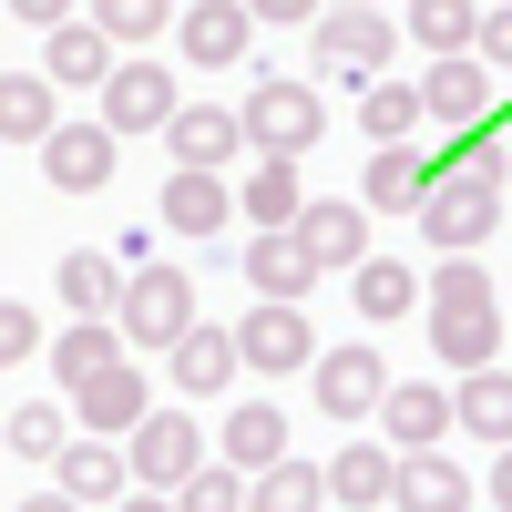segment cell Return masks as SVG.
Listing matches in <instances>:
<instances>
[{"instance_id": "cell-1", "label": "cell", "mask_w": 512, "mask_h": 512, "mask_svg": "<svg viewBox=\"0 0 512 512\" xmlns=\"http://www.w3.org/2000/svg\"><path fill=\"white\" fill-rule=\"evenodd\" d=\"M123 349H175V338L195 328V277L175 267V256H154V267L123 277Z\"/></svg>"}, {"instance_id": "cell-2", "label": "cell", "mask_w": 512, "mask_h": 512, "mask_svg": "<svg viewBox=\"0 0 512 512\" xmlns=\"http://www.w3.org/2000/svg\"><path fill=\"white\" fill-rule=\"evenodd\" d=\"M236 123H246V154H308L318 134H328V103L308 93V82H287V72H267V82H256V93L236 103Z\"/></svg>"}, {"instance_id": "cell-3", "label": "cell", "mask_w": 512, "mask_h": 512, "mask_svg": "<svg viewBox=\"0 0 512 512\" xmlns=\"http://www.w3.org/2000/svg\"><path fill=\"white\" fill-rule=\"evenodd\" d=\"M492 226H502V185H492V175H451V185H431V205H420L431 256H472Z\"/></svg>"}, {"instance_id": "cell-4", "label": "cell", "mask_w": 512, "mask_h": 512, "mask_svg": "<svg viewBox=\"0 0 512 512\" xmlns=\"http://www.w3.org/2000/svg\"><path fill=\"white\" fill-rule=\"evenodd\" d=\"M175 113H185V82L164 62H144V52L113 62V82H103V123H113V134H164Z\"/></svg>"}, {"instance_id": "cell-5", "label": "cell", "mask_w": 512, "mask_h": 512, "mask_svg": "<svg viewBox=\"0 0 512 512\" xmlns=\"http://www.w3.org/2000/svg\"><path fill=\"white\" fill-rule=\"evenodd\" d=\"M400 52L390 11H318V72L328 82H379V62Z\"/></svg>"}, {"instance_id": "cell-6", "label": "cell", "mask_w": 512, "mask_h": 512, "mask_svg": "<svg viewBox=\"0 0 512 512\" xmlns=\"http://www.w3.org/2000/svg\"><path fill=\"white\" fill-rule=\"evenodd\" d=\"M123 451H134V482H144V492H175L185 472H205V431L185 420V400H175V410H144Z\"/></svg>"}, {"instance_id": "cell-7", "label": "cell", "mask_w": 512, "mask_h": 512, "mask_svg": "<svg viewBox=\"0 0 512 512\" xmlns=\"http://www.w3.org/2000/svg\"><path fill=\"white\" fill-rule=\"evenodd\" d=\"M318 410L328 420H379V400H390V369H379L369 338H338V349H318Z\"/></svg>"}, {"instance_id": "cell-8", "label": "cell", "mask_w": 512, "mask_h": 512, "mask_svg": "<svg viewBox=\"0 0 512 512\" xmlns=\"http://www.w3.org/2000/svg\"><path fill=\"white\" fill-rule=\"evenodd\" d=\"M175 41H185V72H236L256 52V11H246V0H185Z\"/></svg>"}, {"instance_id": "cell-9", "label": "cell", "mask_w": 512, "mask_h": 512, "mask_svg": "<svg viewBox=\"0 0 512 512\" xmlns=\"http://www.w3.org/2000/svg\"><path fill=\"white\" fill-rule=\"evenodd\" d=\"M451 431H461V410H451L441 379H390V400H379V441H390L400 461L410 451H441Z\"/></svg>"}, {"instance_id": "cell-10", "label": "cell", "mask_w": 512, "mask_h": 512, "mask_svg": "<svg viewBox=\"0 0 512 512\" xmlns=\"http://www.w3.org/2000/svg\"><path fill=\"white\" fill-rule=\"evenodd\" d=\"M420 103H431V134H482V123H492V103H502V82H492V62L451 52V62H431Z\"/></svg>"}, {"instance_id": "cell-11", "label": "cell", "mask_w": 512, "mask_h": 512, "mask_svg": "<svg viewBox=\"0 0 512 512\" xmlns=\"http://www.w3.org/2000/svg\"><path fill=\"white\" fill-rule=\"evenodd\" d=\"M236 359H246V369H267V379L318 369V328L297 318V308H277V297H256V308L236 318Z\"/></svg>"}, {"instance_id": "cell-12", "label": "cell", "mask_w": 512, "mask_h": 512, "mask_svg": "<svg viewBox=\"0 0 512 512\" xmlns=\"http://www.w3.org/2000/svg\"><path fill=\"white\" fill-rule=\"evenodd\" d=\"M164 144H175V164H185V175H236L246 123H236V103H195V93H185V113L164 123Z\"/></svg>"}, {"instance_id": "cell-13", "label": "cell", "mask_w": 512, "mask_h": 512, "mask_svg": "<svg viewBox=\"0 0 512 512\" xmlns=\"http://www.w3.org/2000/svg\"><path fill=\"white\" fill-rule=\"evenodd\" d=\"M287 236L308 246L328 277H359L369 267V205H349V195H308V216H297Z\"/></svg>"}, {"instance_id": "cell-14", "label": "cell", "mask_w": 512, "mask_h": 512, "mask_svg": "<svg viewBox=\"0 0 512 512\" xmlns=\"http://www.w3.org/2000/svg\"><path fill=\"white\" fill-rule=\"evenodd\" d=\"M431 359H441L451 379L492 369V359H502V308H492V297H451V308H431Z\"/></svg>"}, {"instance_id": "cell-15", "label": "cell", "mask_w": 512, "mask_h": 512, "mask_svg": "<svg viewBox=\"0 0 512 512\" xmlns=\"http://www.w3.org/2000/svg\"><path fill=\"white\" fill-rule=\"evenodd\" d=\"M154 410V379H144V359H113L103 379H82L72 390V420L82 431H103V441H134V420Z\"/></svg>"}, {"instance_id": "cell-16", "label": "cell", "mask_w": 512, "mask_h": 512, "mask_svg": "<svg viewBox=\"0 0 512 512\" xmlns=\"http://www.w3.org/2000/svg\"><path fill=\"white\" fill-rule=\"evenodd\" d=\"M236 369H246L236 359V328H205L195 318L175 349H164V390H175V400H216V390H236Z\"/></svg>"}, {"instance_id": "cell-17", "label": "cell", "mask_w": 512, "mask_h": 512, "mask_svg": "<svg viewBox=\"0 0 512 512\" xmlns=\"http://www.w3.org/2000/svg\"><path fill=\"white\" fill-rule=\"evenodd\" d=\"M113 154H123V134L93 113V123H62V134L41 144V175H52L62 195H103L113 185Z\"/></svg>"}, {"instance_id": "cell-18", "label": "cell", "mask_w": 512, "mask_h": 512, "mask_svg": "<svg viewBox=\"0 0 512 512\" xmlns=\"http://www.w3.org/2000/svg\"><path fill=\"white\" fill-rule=\"evenodd\" d=\"M431 154H420V144H379L369 154V175H359V205H369V216H420V205H431Z\"/></svg>"}, {"instance_id": "cell-19", "label": "cell", "mask_w": 512, "mask_h": 512, "mask_svg": "<svg viewBox=\"0 0 512 512\" xmlns=\"http://www.w3.org/2000/svg\"><path fill=\"white\" fill-rule=\"evenodd\" d=\"M236 216H246L256 236H287L297 216H308V185H297V164H287V154H256L246 175H236Z\"/></svg>"}, {"instance_id": "cell-20", "label": "cell", "mask_w": 512, "mask_h": 512, "mask_svg": "<svg viewBox=\"0 0 512 512\" xmlns=\"http://www.w3.org/2000/svg\"><path fill=\"white\" fill-rule=\"evenodd\" d=\"M52 482H62L72 502H123V492H134V451L103 441V431H72V451L52 461Z\"/></svg>"}, {"instance_id": "cell-21", "label": "cell", "mask_w": 512, "mask_h": 512, "mask_svg": "<svg viewBox=\"0 0 512 512\" xmlns=\"http://www.w3.org/2000/svg\"><path fill=\"white\" fill-rule=\"evenodd\" d=\"M390 492H400V451H390V441H338V461H328V502L390 512Z\"/></svg>"}, {"instance_id": "cell-22", "label": "cell", "mask_w": 512, "mask_h": 512, "mask_svg": "<svg viewBox=\"0 0 512 512\" xmlns=\"http://www.w3.org/2000/svg\"><path fill=\"white\" fill-rule=\"evenodd\" d=\"M113 62H123V52H113V31H103V21H62V31H52V52H41V72H52L62 93H103Z\"/></svg>"}, {"instance_id": "cell-23", "label": "cell", "mask_w": 512, "mask_h": 512, "mask_svg": "<svg viewBox=\"0 0 512 512\" xmlns=\"http://www.w3.org/2000/svg\"><path fill=\"white\" fill-rule=\"evenodd\" d=\"M62 82L52 72H0V144H52L62 134Z\"/></svg>"}, {"instance_id": "cell-24", "label": "cell", "mask_w": 512, "mask_h": 512, "mask_svg": "<svg viewBox=\"0 0 512 512\" xmlns=\"http://www.w3.org/2000/svg\"><path fill=\"white\" fill-rule=\"evenodd\" d=\"M154 216L175 226V236H216V226L236 216V185H226V175H185V164H175V175H164V205H154Z\"/></svg>"}, {"instance_id": "cell-25", "label": "cell", "mask_w": 512, "mask_h": 512, "mask_svg": "<svg viewBox=\"0 0 512 512\" xmlns=\"http://www.w3.org/2000/svg\"><path fill=\"white\" fill-rule=\"evenodd\" d=\"M318 277H328V267H318L297 236H256V246H246V287H256V297H277V308H297Z\"/></svg>"}, {"instance_id": "cell-26", "label": "cell", "mask_w": 512, "mask_h": 512, "mask_svg": "<svg viewBox=\"0 0 512 512\" xmlns=\"http://www.w3.org/2000/svg\"><path fill=\"white\" fill-rule=\"evenodd\" d=\"M226 461H236V472L256 482V472H277V461H287V410L277 400H246V410H226V441H216Z\"/></svg>"}, {"instance_id": "cell-27", "label": "cell", "mask_w": 512, "mask_h": 512, "mask_svg": "<svg viewBox=\"0 0 512 512\" xmlns=\"http://www.w3.org/2000/svg\"><path fill=\"white\" fill-rule=\"evenodd\" d=\"M41 359H52V379H62V390H82V379H103L113 359H134V349H123V328H113V318H72Z\"/></svg>"}, {"instance_id": "cell-28", "label": "cell", "mask_w": 512, "mask_h": 512, "mask_svg": "<svg viewBox=\"0 0 512 512\" xmlns=\"http://www.w3.org/2000/svg\"><path fill=\"white\" fill-rule=\"evenodd\" d=\"M451 410H461V431H472V441L512 451V369H502V359L472 369V379H451Z\"/></svg>"}, {"instance_id": "cell-29", "label": "cell", "mask_w": 512, "mask_h": 512, "mask_svg": "<svg viewBox=\"0 0 512 512\" xmlns=\"http://www.w3.org/2000/svg\"><path fill=\"white\" fill-rule=\"evenodd\" d=\"M390 512H472V472H461V461H441V451H410Z\"/></svg>"}, {"instance_id": "cell-30", "label": "cell", "mask_w": 512, "mask_h": 512, "mask_svg": "<svg viewBox=\"0 0 512 512\" xmlns=\"http://www.w3.org/2000/svg\"><path fill=\"white\" fill-rule=\"evenodd\" d=\"M359 134L369 144H420V134H431L420 82H359Z\"/></svg>"}, {"instance_id": "cell-31", "label": "cell", "mask_w": 512, "mask_h": 512, "mask_svg": "<svg viewBox=\"0 0 512 512\" xmlns=\"http://www.w3.org/2000/svg\"><path fill=\"white\" fill-rule=\"evenodd\" d=\"M62 308L72 318H123V267H113L103 246H72L62 256Z\"/></svg>"}, {"instance_id": "cell-32", "label": "cell", "mask_w": 512, "mask_h": 512, "mask_svg": "<svg viewBox=\"0 0 512 512\" xmlns=\"http://www.w3.org/2000/svg\"><path fill=\"white\" fill-rule=\"evenodd\" d=\"M472 31H482V11H472V0H410V11H400V41H420L431 62L472 52Z\"/></svg>"}, {"instance_id": "cell-33", "label": "cell", "mask_w": 512, "mask_h": 512, "mask_svg": "<svg viewBox=\"0 0 512 512\" xmlns=\"http://www.w3.org/2000/svg\"><path fill=\"white\" fill-rule=\"evenodd\" d=\"M246 512H328V461H277V472H256Z\"/></svg>"}, {"instance_id": "cell-34", "label": "cell", "mask_w": 512, "mask_h": 512, "mask_svg": "<svg viewBox=\"0 0 512 512\" xmlns=\"http://www.w3.org/2000/svg\"><path fill=\"white\" fill-rule=\"evenodd\" d=\"M349 297H359V318H369V328H390V318L420 308V277L400 267V256H369V267L349 277Z\"/></svg>"}, {"instance_id": "cell-35", "label": "cell", "mask_w": 512, "mask_h": 512, "mask_svg": "<svg viewBox=\"0 0 512 512\" xmlns=\"http://www.w3.org/2000/svg\"><path fill=\"white\" fill-rule=\"evenodd\" d=\"M175 11H185V0H93V21L113 31V52H144V41H164V31H175Z\"/></svg>"}, {"instance_id": "cell-36", "label": "cell", "mask_w": 512, "mask_h": 512, "mask_svg": "<svg viewBox=\"0 0 512 512\" xmlns=\"http://www.w3.org/2000/svg\"><path fill=\"white\" fill-rule=\"evenodd\" d=\"M11 451H21V461H62V451H72V410H62V400H21V410H11Z\"/></svg>"}, {"instance_id": "cell-37", "label": "cell", "mask_w": 512, "mask_h": 512, "mask_svg": "<svg viewBox=\"0 0 512 512\" xmlns=\"http://www.w3.org/2000/svg\"><path fill=\"white\" fill-rule=\"evenodd\" d=\"M175 512H246V472H236V461L185 472V482H175Z\"/></svg>"}, {"instance_id": "cell-38", "label": "cell", "mask_w": 512, "mask_h": 512, "mask_svg": "<svg viewBox=\"0 0 512 512\" xmlns=\"http://www.w3.org/2000/svg\"><path fill=\"white\" fill-rule=\"evenodd\" d=\"M52 338H41V318L21 308V297H0V369H21V359H41Z\"/></svg>"}, {"instance_id": "cell-39", "label": "cell", "mask_w": 512, "mask_h": 512, "mask_svg": "<svg viewBox=\"0 0 512 512\" xmlns=\"http://www.w3.org/2000/svg\"><path fill=\"white\" fill-rule=\"evenodd\" d=\"M451 297H492L482 256H441V267H431V308H451Z\"/></svg>"}, {"instance_id": "cell-40", "label": "cell", "mask_w": 512, "mask_h": 512, "mask_svg": "<svg viewBox=\"0 0 512 512\" xmlns=\"http://www.w3.org/2000/svg\"><path fill=\"white\" fill-rule=\"evenodd\" d=\"M472 62H492V72L512 82V11H482V31H472Z\"/></svg>"}, {"instance_id": "cell-41", "label": "cell", "mask_w": 512, "mask_h": 512, "mask_svg": "<svg viewBox=\"0 0 512 512\" xmlns=\"http://www.w3.org/2000/svg\"><path fill=\"white\" fill-rule=\"evenodd\" d=\"M11 11H21L31 31H62V21H82V11H72V0H11Z\"/></svg>"}, {"instance_id": "cell-42", "label": "cell", "mask_w": 512, "mask_h": 512, "mask_svg": "<svg viewBox=\"0 0 512 512\" xmlns=\"http://www.w3.org/2000/svg\"><path fill=\"white\" fill-rule=\"evenodd\" d=\"M246 11H256V21H318L328 0H246Z\"/></svg>"}, {"instance_id": "cell-43", "label": "cell", "mask_w": 512, "mask_h": 512, "mask_svg": "<svg viewBox=\"0 0 512 512\" xmlns=\"http://www.w3.org/2000/svg\"><path fill=\"white\" fill-rule=\"evenodd\" d=\"M113 512H175V492H123Z\"/></svg>"}, {"instance_id": "cell-44", "label": "cell", "mask_w": 512, "mask_h": 512, "mask_svg": "<svg viewBox=\"0 0 512 512\" xmlns=\"http://www.w3.org/2000/svg\"><path fill=\"white\" fill-rule=\"evenodd\" d=\"M11 512H82V502H72V492L52 482V492H41V502H11Z\"/></svg>"}, {"instance_id": "cell-45", "label": "cell", "mask_w": 512, "mask_h": 512, "mask_svg": "<svg viewBox=\"0 0 512 512\" xmlns=\"http://www.w3.org/2000/svg\"><path fill=\"white\" fill-rule=\"evenodd\" d=\"M492 502L512 512V451H492Z\"/></svg>"}, {"instance_id": "cell-46", "label": "cell", "mask_w": 512, "mask_h": 512, "mask_svg": "<svg viewBox=\"0 0 512 512\" xmlns=\"http://www.w3.org/2000/svg\"><path fill=\"white\" fill-rule=\"evenodd\" d=\"M328 11H379V0H328Z\"/></svg>"}, {"instance_id": "cell-47", "label": "cell", "mask_w": 512, "mask_h": 512, "mask_svg": "<svg viewBox=\"0 0 512 512\" xmlns=\"http://www.w3.org/2000/svg\"><path fill=\"white\" fill-rule=\"evenodd\" d=\"M492 113H502V123H512V82H502V103H492Z\"/></svg>"}, {"instance_id": "cell-48", "label": "cell", "mask_w": 512, "mask_h": 512, "mask_svg": "<svg viewBox=\"0 0 512 512\" xmlns=\"http://www.w3.org/2000/svg\"><path fill=\"white\" fill-rule=\"evenodd\" d=\"M0 451H11V410H0Z\"/></svg>"}]
</instances>
